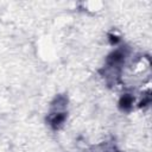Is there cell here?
Segmentation results:
<instances>
[{
	"label": "cell",
	"instance_id": "3957f363",
	"mask_svg": "<svg viewBox=\"0 0 152 152\" xmlns=\"http://www.w3.org/2000/svg\"><path fill=\"white\" fill-rule=\"evenodd\" d=\"M133 102H134V97L129 94H125L119 100V107L122 110H129L133 106Z\"/></svg>",
	"mask_w": 152,
	"mask_h": 152
},
{
	"label": "cell",
	"instance_id": "7a4b0ae2",
	"mask_svg": "<svg viewBox=\"0 0 152 152\" xmlns=\"http://www.w3.org/2000/svg\"><path fill=\"white\" fill-rule=\"evenodd\" d=\"M125 57H126L125 51L122 49H116L115 51H113L112 53L108 55V57H107V65H109V66H118V65H120L124 62Z\"/></svg>",
	"mask_w": 152,
	"mask_h": 152
},
{
	"label": "cell",
	"instance_id": "277c9868",
	"mask_svg": "<svg viewBox=\"0 0 152 152\" xmlns=\"http://www.w3.org/2000/svg\"><path fill=\"white\" fill-rule=\"evenodd\" d=\"M109 40H110L112 44H116L119 42V38L116 36H114V34H109Z\"/></svg>",
	"mask_w": 152,
	"mask_h": 152
},
{
	"label": "cell",
	"instance_id": "6da1fadb",
	"mask_svg": "<svg viewBox=\"0 0 152 152\" xmlns=\"http://www.w3.org/2000/svg\"><path fill=\"white\" fill-rule=\"evenodd\" d=\"M66 120V112L65 110H53L48 116V122L51 128L58 129Z\"/></svg>",
	"mask_w": 152,
	"mask_h": 152
}]
</instances>
